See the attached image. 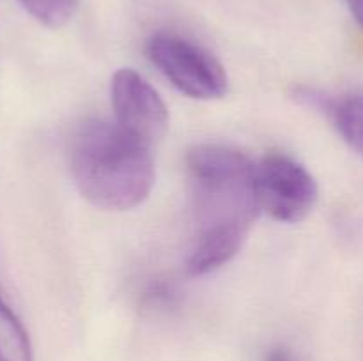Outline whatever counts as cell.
<instances>
[{
    "label": "cell",
    "instance_id": "obj_1",
    "mask_svg": "<svg viewBox=\"0 0 363 361\" xmlns=\"http://www.w3.org/2000/svg\"><path fill=\"white\" fill-rule=\"evenodd\" d=\"M195 239L186 269L191 276L216 271L240 253L262 211L255 165L223 145H197L186 156Z\"/></svg>",
    "mask_w": 363,
    "mask_h": 361
},
{
    "label": "cell",
    "instance_id": "obj_2",
    "mask_svg": "<svg viewBox=\"0 0 363 361\" xmlns=\"http://www.w3.org/2000/svg\"><path fill=\"white\" fill-rule=\"evenodd\" d=\"M71 172L82 197L106 211L137 207L155 184L151 145L105 120H91L78 130Z\"/></svg>",
    "mask_w": 363,
    "mask_h": 361
},
{
    "label": "cell",
    "instance_id": "obj_3",
    "mask_svg": "<svg viewBox=\"0 0 363 361\" xmlns=\"http://www.w3.org/2000/svg\"><path fill=\"white\" fill-rule=\"evenodd\" d=\"M147 57L188 98L218 99L227 94L229 78L220 60L190 39L172 32H156L147 41Z\"/></svg>",
    "mask_w": 363,
    "mask_h": 361
},
{
    "label": "cell",
    "instance_id": "obj_4",
    "mask_svg": "<svg viewBox=\"0 0 363 361\" xmlns=\"http://www.w3.org/2000/svg\"><path fill=\"white\" fill-rule=\"evenodd\" d=\"M255 183L261 209L277 222H301L318 204L314 176L284 152H269L255 165Z\"/></svg>",
    "mask_w": 363,
    "mask_h": 361
},
{
    "label": "cell",
    "instance_id": "obj_5",
    "mask_svg": "<svg viewBox=\"0 0 363 361\" xmlns=\"http://www.w3.org/2000/svg\"><path fill=\"white\" fill-rule=\"evenodd\" d=\"M112 108L113 122L151 147L169 126V110L163 99L142 74L128 67L112 78Z\"/></svg>",
    "mask_w": 363,
    "mask_h": 361
},
{
    "label": "cell",
    "instance_id": "obj_6",
    "mask_svg": "<svg viewBox=\"0 0 363 361\" xmlns=\"http://www.w3.org/2000/svg\"><path fill=\"white\" fill-rule=\"evenodd\" d=\"M325 108L344 142L363 156V92L330 99Z\"/></svg>",
    "mask_w": 363,
    "mask_h": 361
},
{
    "label": "cell",
    "instance_id": "obj_7",
    "mask_svg": "<svg viewBox=\"0 0 363 361\" xmlns=\"http://www.w3.org/2000/svg\"><path fill=\"white\" fill-rule=\"evenodd\" d=\"M0 361H34L27 329L0 297Z\"/></svg>",
    "mask_w": 363,
    "mask_h": 361
},
{
    "label": "cell",
    "instance_id": "obj_8",
    "mask_svg": "<svg viewBox=\"0 0 363 361\" xmlns=\"http://www.w3.org/2000/svg\"><path fill=\"white\" fill-rule=\"evenodd\" d=\"M35 21L48 28L64 27L74 16L78 0H16Z\"/></svg>",
    "mask_w": 363,
    "mask_h": 361
},
{
    "label": "cell",
    "instance_id": "obj_9",
    "mask_svg": "<svg viewBox=\"0 0 363 361\" xmlns=\"http://www.w3.org/2000/svg\"><path fill=\"white\" fill-rule=\"evenodd\" d=\"M347 6H350L351 13H353L354 20L363 28V0H347Z\"/></svg>",
    "mask_w": 363,
    "mask_h": 361
},
{
    "label": "cell",
    "instance_id": "obj_10",
    "mask_svg": "<svg viewBox=\"0 0 363 361\" xmlns=\"http://www.w3.org/2000/svg\"><path fill=\"white\" fill-rule=\"evenodd\" d=\"M266 361H293V357H291V354L286 353L284 349H277L269 354Z\"/></svg>",
    "mask_w": 363,
    "mask_h": 361
}]
</instances>
